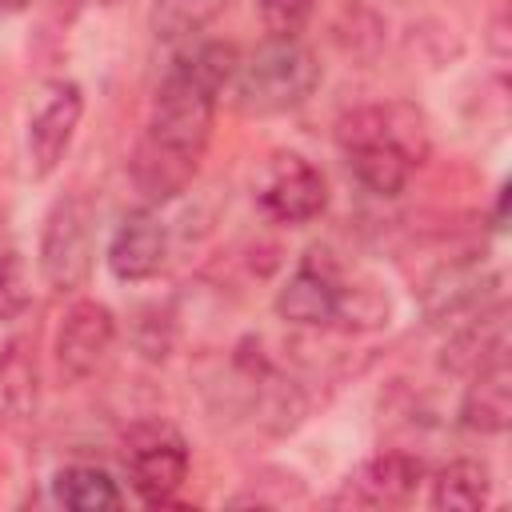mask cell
<instances>
[{"mask_svg":"<svg viewBox=\"0 0 512 512\" xmlns=\"http://www.w3.org/2000/svg\"><path fill=\"white\" fill-rule=\"evenodd\" d=\"M236 48L204 40L172 64L156 88L148 132L132 156V180L148 200H172L196 176L200 152L212 136L216 96L236 72Z\"/></svg>","mask_w":512,"mask_h":512,"instance_id":"cell-1","label":"cell"},{"mask_svg":"<svg viewBox=\"0 0 512 512\" xmlns=\"http://www.w3.org/2000/svg\"><path fill=\"white\" fill-rule=\"evenodd\" d=\"M336 144L348 172L376 196H396L428 156V128L412 104H372L340 120Z\"/></svg>","mask_w":512,"mask_h":512,"instance_id":"cell-2","label":"cell"},{"mask_svg":"<svg viewBox=\"0 0 512 512\" xmlns=\"http://www.w3.org/2000/svg\"><path fill=\"white\" fill-rule=\"evenodd\" d=\"M320 84V64L300 40H268L232 72L236 104L248 116H276L300 108Z\"/></svg>","mask_w":512,"mask_h":512,"instance_id":"cell-3","label":"cell"},{"mask_svg":"<svg viewBox=\"0 0 512 512\" xmlns=\"http://www.w3.org/2000/svg\"><path fill=\"white\" fill-rule=\"evenodd\" d=\"M124 468L136 496L152 508H164L188 480V444L172 424L144 420L124 436Z\"/></svg>","mask_w":512,"mask_h":512,"instance_id":"cell-4","label":"cell"},{"mask_svg":"<svg viewBox=\"0 0 512 512\" xmlns=\"http://www.w3.org/2000/svg\"><path fill=\"white\" fill-rule=\"evenodd\" d=\"M92 224L96 212L84 196H64L52 204L40 232V276L56 292H76L92 272Z\"/></svg>","mask_w":512,"mask_h":512,"instance_id":"cell-5","label":"cell"},{"mask_svg":"<svg viewBox=\"0 0 512 512\" xmlns=\"http://www.w3.org/2000/svg\"><path fill=\"white\" fill-rule=\"evenodd\" d=\"M252 196L276 224H308L328 204V184L300 152H272L252 176Z\"/></svg>","mask_w":512,"mask_h":512,"instance_id":"cell-6","label":"cell"},{"mask_svg":"<svg viewBox=\"0 0 512 512\" xmlns=\"http://www.w3.org/2000/svg\"><path fill=\"white\" fill-rule=\"evenodd\" d=\"M348 284L340 280V272L328 260H316V252L288 276V284L276 296V312L292 324L304 328H324V324H344L348 312Z\"/></svg>","mask_w":512,"mask_h":512,"instance_id":"cell-7","label":"cell"},{"mask_svg":"<svg viewBox=\"0 0 512 512\" xmlns=\"http://www.w3.org/2000/svg\"><path fill=\"white\" fill-rule=\"evenodd\" d=\"M112 336H116L112 312L104 304H96V300H76L64 312L60 328H56V360H60V368L72 380L92 376L96 364L108 356Z\"/></svg>","mask_w":512,"mask_h":512,"instance_id":"cell-8","label":"cell"},{"mask_svg":"<svg viewBox=\"0 0 512 512\" xmlns=\"http://www.w3.org/2000/svg\"><path fill=\"white\" fill-rule=\"evenodd\" d=\"M80 112H84V96L76 84H56L48 92V100L28 120V168H32V176L56 172V164L64 160V152L76 136Z\"/></svg>","mask_w":512,"mask_h":512,"instance_id":"cell-9","label":"cell"},{"mask_svg":"<svg viewBox=\"0 0 512 512\" xmlns=\"http://www.w3.org/2000/svg\"><path fill=\"white\" fill-rule=\"evenodd\" d=\"M164 256H168V232L160 216L148 208L128 212L108 240V268L116 280H128V284L156 276L164 268Z\"/></svg>","mask_w":512,"mask_h":512,"instance_id":"cell-10","label":"cell"},{"mask_svg":"<svg viewBox=\"0 0 512 512\" xmlns=\"http://www.w3.org/2000/svg\"><path fill=\"white\" fill-rule=\"evenodd\" d=\"M492 276L476 264V260H460L452 268H440L428 288H424V316L436 328L448 324H464L476 312H484V292H488Z\"/></svg>","mask_w":512,"mask_h":512,"instance_id":"cell-11","label":"cell"},{"mask_svg":"<svg viewBox=\"0 0 512 512\" xmlns=\"http://www.w3.org/2000/svg\"><path fill=\"white\" fill-rule=\"evenodd\" d=\"M460 416L472 432H504L512 416V384H508V356H496L472 368V384L464 392Z\"/></svg>","mask_w":512,"mask_h":512,"instance_id":"cell-12","label":"cell"},{"mask_svg":"<svg viewBox=\"0 0 512 512\" xmlns=\"http://www.w3.org/2000/svg\"><path fill=\"white\" fill-rule=\"evenodd\" d=\"M420 460L408 452H384L376 460L364 464V472L356 480H348V488H356V504H404L416 484H420Z\"/></svg>","mask_w":512,"mask_h":512,"instance_id":"cell-13","label":"cell"},{"mask_svg":"<svg viewBox=\"0 0 512 512\" xmlns=\"http://www.w3.org/2000/svg\"><path fill=\"white\" fill-rule=\"evenodd\" d=\"M52 492L72 512H112V508L124 504L116 480L104 468H92V464H72L64 472H56Z\"/></svg>","mask_w":512,"mask_h":512,"instance_id":"cell-14","label":"cell"},{"mask_svg":"<svg viewBox=\"0 0 512 512\" xmlns=\"http://www.w3.org/2000/svg\"><path fill=\"white\" fill-rule=\"evenodd\" d=\"M488 492H492V476L476 460H452L432 480V504L436 508H460V512H468V508L488 504Z\"/></svg>","mask_w":512,"mask_h":512,"instance_id":"cell-15","label":"cell"},{"mask_svg":"<svg viewBox=\"0 0 512 512\" xmlns=\"http://www.w3.org/2000/svg\"><path fill=\"white\" fill-rule=\"evenodd\" d=\"M224 8H228V0H152V32H156V40H168V44L192 40Z\"/></svg>","mask_w":512,"mask_h":512,"instance_id":"cell-16","label":"cell"},{"mask_svg":"<svg viewBox=\"0 0 512 512\" xmlns=\"http://www.w3.org/2000/svg\"><path fill=\"white\" fill-rule=\"evenodd\" d=\"M32 300V288H28V264L16 248H4L0 252V320H16L24 316Z\"/></svg>","mask_w":512,"mask_h":512,"instance_id":"cell-17","label":"cell"},{"mask_svg":"<svg viewBox=\"0 0 512 512\" xmlns=\"http://www.w3.org/2000/svg\"><path fill=\"white\" fill-rule=\"evenodd\" d=\"M260 20L268 40H300L312 20V0H260Z\"/></svg>","mask_w":512,"mask_h":512,"instance_id":"cell-18","label":"cell"},{"mask_svg":"<svg viewBox=\"0 0 512 512\" xmlns=\"http://www.w3.org/2000/svg\"><path fill=\"white\" fill-rule=\"evenodd\" d=\"M20 0H0V12H8V8H16Z\"/></svg>","mask_w":512,"mask_h":512,"instance_id":"cell-19","label":"cell"}]
</instances>
